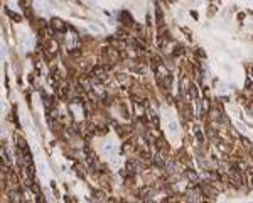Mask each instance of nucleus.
I'll list each match as a JSON object with an SVG mask.
<instances>
[{
  "mask_svg": "<svg viewBox=\"0 0 253 203\" xmlns=\"http://www.w3.org/2000/svg\"><path fill=\"white\" fill-rule=\"evenodd\" d=\"M103 152H105V156L113 157L115 154H117V146H115V142H105L103 144Z\"/></svg>",
  "mask_w": 253,
  "mask_h": 203,
  "instance_id": "obj_1",
  "label": "nucleus"
},
{
  "mask_svg": "<svg viewBox=\"0 0 253 203\" xmlns=\"http://www.w3.org/2000/svg\"><path fill=\"white\" fill-rule=\"evenodd\" d=\"M167 129H169V134H171L172 137H176V135L179 134V124H177L174 119H169V122H167Z\"/></svg>",
  "mask_w": 253,
  "mask_h": 203,
  "instance_id": "obj_2",
  "label": "nucleus"
},
{
  "mask_svg": "<svg viewBox=\"0 0 253 203\" xmlns=\"http://www.w3.org/2000/svg\"><path fill=\"white\" fill-rule=\"evenodd\" d=\"M51 24H52V29H54V31H59V32H64V31H66V26L61 22V19H52Z\"/></svg>",
  "mask_w": 253,
  "mask_h": 203,
  "instance_id": "obj_3",
  "label": "nucleus"
},
{
  "mask_svg": "<svg viewBox=\"0 0 253 203\" xmlns=\"http://www.w3.org/2000/svg\"><path fill=\"white\" fill-rule=\"evenodd\" d=\"M39 171H41V174H42V178H47V169H46V164H44V161H39Z\"/></svg>",
  "mask_w": 253,
  "mask_h": 203,
  "instance_id": "obj_4",
  "label": "nucleus"
},
{
  "mask_svg": "<svg viewBox=\"0 0 253 203\" xmlns=\"http://www.w3.org/2000/svg\"><path fill=\"white\" fill-rule=\"evenodd\" d=\"M5 12H7V16H10V17H12V19H14L15 22H19V21H21V16H19V14H14V12H12L10 9H5Z\"/></svg>",
  "mask_w": 253,
  "mask_h": 203,
  "instance_id": "obj_5",
  "label": "nucleus"
},
{
  "mask_svg": "<svg viewBox=\"0 0 253 203\" xmlns=\"http://www.w3.org/2000/svg\"><path fill=\"white\" fill-rule=\"evenodd\" d=\"M111 166H113L115 169H117V168L120 166V159H118V157H117V154H115V156H113V161H111Z\"/></svg>",
  "mask_w": 253,
  "mask_h": 203,
  "instance_id": "obj_6",
  "label": "nucleus"
},
{
  "mask_svg": "<svg viewBox=\"0 0 253 203\" xmlns=\"http://www.w3.org/2000/svg\"><path fill=\"white\" fill-rule=\"evenodd\" d=\"M194 134H196V137L199 139V141L202 139V134H201V130H199V129H196V130H194Z\"/></svg>",
  "mask_w": 253,
  "mask_h": 203,
  "instance_id": "obj_7",
  "label": "nucleus"
},
{
  "mask_svg": "<svg viewBox=\"0 0 253 203\" xmlns=\"http://www.w3.org/2000/svg\"><path fill=\"white\" fill-rule=\"evenodd\" d=\"M191 4H199V0H189Z\"/></svg>",
  "mask_w": 253,
  "mask_h": 203,
  "instance_id": "obj_8",
  "label": "nucleus"
},
{
  "mask_svg": "<svg viewBox=\"0 0 253 203\" xmlns=\"http://www.w3.org/2000/svg\"><path fill=\"white\" fill-rule=\"evenodd\" d=\"M88 2H91V4H95V2H98V0H88Z\"/></svg>",
  "mask_w": 253,
  "mask_h": 203,
  "instance_id": "obj_9",
  "label": "nucleus"
}]
</instances>
